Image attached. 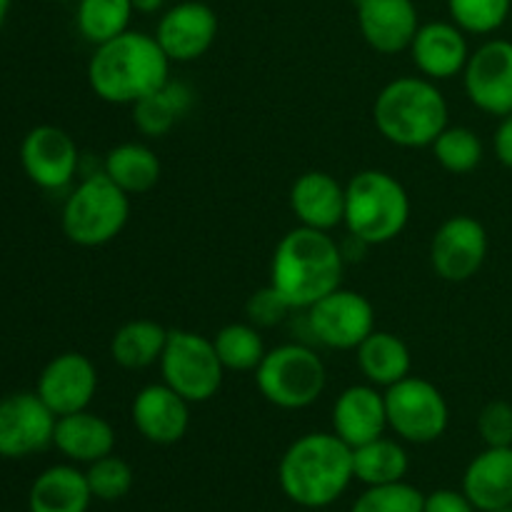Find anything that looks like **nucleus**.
Returning <instances> with one entry per match:
<instances>
[{
  "label": "nucleus",
  "mask_w": 512,
  "mask_h": 512,
  "mask_svg": "<svg viewBox=\"0 0 512 512\" xmlns=\"http://www.w3.org/2000/svg\"><path fill=\"white\" fill-rule=\"evenodd\" d=\"M170 80V58L155 35L125 30L95 45L88 60V85L103 103L135 105Z\"/></svg>",
  "instance_id": "nucleus-1"
},
{
  "label": "nucleus",
  "mask_w": 512,
  "mask_h": 512,
  "mask_svg": "<svg viewBox=\"0 0 512 512\" xmlns=\"http://www.w3.org/2000/svg\"><path fill=\"white\" fill-rule=\"evenodd\" d=\"M345 255L325 230L298 225L280 238L270 260V285L293 310H308L340 288Z\"/></svg>",
  "instance_id": "nucleus-2"
},
{
  "label": "nucleus",
  "mask_w": 512,
  "mask_h": 512,
  "mask_svg": "<svg viewBox=\"0 0 512 512\" xmlns=\"http://www.w3.org/2000/svg\"><path fill=\"white\" fill-rule=\"evenodd\" d=\"M353 480V448L335 433H308L293 440L278 465L283 495L308 510L333 505Z\"/></svg>",
  "instance_id": "nucleus-3"
},
{
  "label": "nucleus",
  "mask_w": 512,
  "mask_h": 512,
  "mask_svg": "<svg viewBox=\"0 0 512 512\" xmlns=\"http://www.w3.org/2000/svg\"><path fill=\"white\" fill-rule=\"evenodd\" d=\"M373 123L388 143L428 148L448 128V100L430 78H395L378 93Z\"/></svg>",
  "instance_id": "nucleus-4"
},
{
  "label": "nucleus",
  "mask_w": 512,
  "mask_h": 512,
  "mask_svg": "<svg viewBox=\"0 0 512 512\" xmlns=\"http://www.w3.org/2000/svg\"><path fill=\"white\" fill-rule=\"evenodd\" d=\"M410 220V195L385 170H360L345 185L343 225L358 243L385 245L398 238Z\"/></svg>",
  "instance_id": "nucleus-5"
},
{
  "label": "nucleus",
  "mask_w": 512,
  "mask_h": 512,
  "mask_svg": "<svg viewBox=\"0 0 512 512\" xmlns=\"http://www.w3.org/2000/svg\"><path fill=\"white\" fill-rule=\"evenodd\" d=\"M130 218V195L108 175L90 173L70 190L60 213V225L70 243L100 248L118 238Z\"/></svg>",
  "instance_id": "nucleus-6"
},
{
  "label": "nucleus",
  "mask_w": 512,
  "mask_h": 512,
  "mask_svg": "<svg viewBox=\"0 0 512 512\" xmlns=\"http://www.w3.org/2000/svg\"><path fill=\"white\" fill-rule=\"evenodd\" d=\"M255 385L275 408L303 410L323 395L328 373L323 358L313 348L285 343L265 353L255 368Z\"/></svg>",
  "instance_id": "nucleus-7"
},
{
  "label": "nucleus",
  "mask_w": 512,
  "mask_h": 512,
  "mask_svg": "<svg viewBox=\"0 0 512 512\" xmlns=\"http://www.w3.org/2000/svg\"><path fill=\"white\" fill-rule=\"evenodd\" d=\"M158 365L163 383L190 405L208 403L223 388L225 368L215 353L213 338L193 330H168V343Z\"/></svg>",
  "instance_id": "nucleus-8"
},
{
  "label": "nucleus",
  "mask_w": 512,
  "mask_h": 512,
  "mask_svg": "<svg viewBox=\"0 0 512 512\" xmlns=\"http://www.w3.org/2000/svg\"><path fill=\"white\" fill-rule=\"evenodd\" d=\"M385 410L388 428L413 445L435 443L443 438L450 423L448 400L438 385L415 375L385 388Z\"/></svg>",
  "instance_id": "nucleus-9"
},
{
  "label": "nucleus",
  "mask_w": 512,
  "mask_h": 512,
  "mask_svg": "<svg viewBox=\"0 0 512 512\" xmlns=\"http://www.w3.org/2000/svg\"><path fill=\"white\" fill-rule=\"evenodd\" d=\"M310 333L330 350H358L375 330V308L365 295L338 288L308 308Z\"/></svg>",
  "instance_id": "nucleus-10"
},
{
  "label": "nucleus",
  "mask_w": 512,
  "mask_h": 512,
  "mask_svg": "<svg viewBox=\"0 0 512 512\" xmlns=\"http://www.w3.org/2000/svg\"><path fill=\"white\" fill-rule=\"evenodd\" d=\"M488 230L473 215H453L430 240V265L448 283L475 278L488 260Z\"/></svg>",
  "instance_id": "nucleus-11"
},
{
  "label": "nucleus",
  "mask_w": 512,
  "mask_h": 512,
  "mask_svg": "<svg viewBox=\"0 0 512 512\" xmlns=\"http://www.w3.org/2000/svg\"><path fill=\"white\" fill-rule=\"evenodd\" d=\"M20 168L40 190H63L75 180L80 153L73 135L58 125H35L20 140Z\"/></svg>",
  "instance_id": "nucleus-12"
},
{
  "label": "nucleus",
  "mask_w": 512,
  "mask_h": 512,
  "mask_svg": "<svg viewBox=\"0 0 512 512\" xmlns=\"http://www.w3.org/2000/svg\"><path fill=\"white\" fill-rule=\"evenodd\" d=\"M465 95L483 113H512V40L493 38L473 50L463 70Z\"/></svg>",
  "instance_id": "nucleus-13"
},
{
  "label": "nucleus",
  "mask_w": 512,
  "mask_h": 512,
  "mask_svg": "<svg viewBox=\"0 0 512 512\" xmlns=\"http://www.w3.org/2000/svg\"><path fill=\"white\" fill-rule=\"evenodd\" d=\"M55 415L38 393H10L0 400V458L20 460L53 445Z\"/></svg>",
  "instance_id": "nucleus-14"
},
{
  "label": "nucleus",
  "mask_w": 512,
  "mask_h": 512,
  "mask_svg": "<svg viewBox=\"0 0 512 512\" xmlns=\"http://www.w3.org/2000/svg\"><path fill=\"white\" fill-rule=\"evenodd\" d=\"M35 393L53 410L55 418L80 413V410H88L98 393V370L88 355L68 350V353L55 355L40 370Z\"/></svg>",
  "instance_id": "nucleus-15"
},
{
  "label": "nucleus",
  "mask_w": 512,
  "mask_h": 512,
  "mask_svg": "<svg viewBox=\"0 0 512 512\" xmlns=\"http://www.w3.org/2000/svg\"><path fill=\"white\" fill-rule=\"evenodd\" d=\"M218 38V15L200 0H183L165 10L155 28V40L170 63H193L213 48Z\"/></svg>",
  "instance_id": "nucleus-16"
},
{
  "label": "nucleus",
  "mask_w": 512,
  "mask_h": 512,
  "mask_svg": "<svg viewBox=\"0 0 512 512\" xmlns=\"http://www.w3.org/2000/svg\"><path fill=\"white\" fill-rule=\"evenodd\" d=\"M135 430L153 445H175L190 428V403L165 383L145 385L130 405Z\"/></svg>",
  "instance_id": "nucleus-17"
},
{
  "label": "nucleus",
  "mask_w": 512,
  "mask_h": 512,
  "mask_svg": "<svg viewBox=\"0 0 512 512\" xmlns=\"http://www.w3.org/2000/svg\"><path fill=\"white\" fill-rule=\"evenodd\" d=\"M355 13L365 43L383 55L408 50L420 28L413 0H355Z\"/></svg>",
  "instance_id": "nucleus-18"
},
{
  "label": "nucleus",
  "mask_w": 512,
  "mask_h": 512,
  "mask_svg": "<svg viewBox=\"0 0 512 512\" xmlns=\"http://www.w3.org/2000/svg\"><path fill=\"white\" fill-rule=\"evenodd\" d=\"M408 50L423 78L435 80V83L463 75L470 58L468 38L453 20L450 23L433 20V23L420 25Z\"/></svg>",
  "instance_id": "nucleus-19"
},
{
  "label": "nucleus",
  "mask_w": 512,
  "mask_h": 512,
  "mask_svg": "<svg viewBox=\"0 0 512 512\" xmlns=\"http://www.w3.org/2000/svg\"><path fill=\"white\" fill-rule=\"evenodd\" d=\"M333 433L350 448L370 443L388 430L385 393L370 383L350 385L333 405Z\"/></svg>",
  "instance_id": "nucleus-20"
},
{
  "label": "nucleus",
  "mask_w": 512,
  "mask_h": 512,
  "mask_svg": "<svg viewBox=\"0 0 512 512\" xmlns=\"http://www.w3.org/2000/svg\"><path fill=\"white\" fill-rule=\"evenodd\" d=\"M290 210L305 228L330 233L343 225L345 185L325 170H308L290 188Z\"/></svg>",
  "instance_id": "nucleus-21"
},
{
  "label": "nucleus",
  "mask_w": 512,
  "mask_h": 512,
  "mask_svg": "<svg viewBox=\"0 0 512 512\" xmlns=\"http://www.w3.org/2000/svg\"><path fill=\"white\" fill-rule=\"evenodd\" d=\"M463 493L478 512L512 508V448H485L463 473Z\"/></svg>",
  "instance_id": "nucleus-22"
},
{
  "label": "nucleus",
  "mask_w": 512,
  "mask_h": 512,
  "mask_svg": "<svg viewBox=\"0 0 512 512\" xmlns=\"http://www.w3.org/2000/svg\"><path fill=\"white\" fill-rule=\"evenodd\" d=\"M53 448L78 465H90L115 450V430L100 415L80 410L55 420Z\"/></svg>",
  "instance_id": "nucleus-23"
},
{
  "label": "nucleus",
  "mask_w": 512,
  "mask_h": 512,
  "mask_svg": "<svg viewBox=\"0 0 512 512\" xmlns=\"http://www.w3.org/2000/svg\"><path fill=\"white\" fill-rule=\"evenodd\" d=\"M88 478L75 465H53L28 490L30 512H88L93 503Z\"/></svg>",
  "instance_id": "nucleus-24"
},
{
  "label": "nucleus",
  "mask_w": 512,
  "mask_h": 512,
  "mask_svg": "<svg viewBox=\"0 0 512 512\" xmlns=\"http://www.w3.org/2000/svg\"><path fill=\"white\" fill-rule=\"evenodd\" d=\"M358 368L370 385L375 388H390L400 383L413 370L410 348L388 330H373L363 343L358 345Z\"/></svg>",
  "instance_id": "nucleus-25"
},
{
  "label": "nucleus",
  "mask_w": 512,
  "mask_h": 512,
  "mask_svg": "<svg viewBox=\"0 0 512 512\" xmlns=\"http://www.w3.org/2000/svg\"><path fill=\"white\" fill-rule=\"evenodd\" d=\"M168 330L155 320H128L110 338V358L125 370H145L160 363Z\"/></svg>",
  "instance_id": "nucleus-26"
},
{
  "label": "nucleus",
  "mask_w": 512,
  "mask_h": 512,
  "mask_svg": "<svg viewBox=\"0 0 512 512\" xmlns=\"http://www.w3.org/2000/svg\"><path fill=\"white\" fill-rule=\"evenodd\" d=\"M190 105H193V90L185 83L168 80L163 88L153 90L130 108H133V123L140 133L148 138H163L178 125L183 115H188Z\"/></svg>",
  "instance_id": "nucleus-27"
},
{
  "label": "nucleus",
  "mask_w": 512,
  "mask_h": 512,
  "mask_svg": "<svg viewBox=\"0 0 512 512\" xmlns=\"http://www.w3.org/2000/svg\"><path fill=\"white\" fill-rule=\"evenodd\" d=\"M160 160L145 143H120L108 150L103 173L128 195H143L160 180Z\"/></svg>",
  "instance_id": "nucleus-28"
},
{
  "label": "nucleus",
  "mask_w": 512,
  "mask_h": 512,
  "mask_svg": "<svg viewBox=\"0 0 512 512\" xmlns=\"http://www.w3.org/2000/svg\"><path fill=\"white\" fill-rule=\"evenodd\" d=\"M408 468V450L398 440L385 435L353 448V475L365 488L400 483L408 475Z\"/></svg>",
  "instance_id": "nucleus-29"
},
{
  "label": "nucleus",
  "mask_w": 512,
  "mask_h": 512,
  "mask_svg": "<svg viewBox=\"0 0 512 512\" xmlns=\"http://www.w3.org/2000/svg\"><path fill=\"white\" fill-rule=\"evenodd\" d=\"M133 13L130 0H78L75 25L88 43L103 45L128 30Z\"/></svg>",
  "instance_id": "nucleus-30"
},
{
  "label": "nucleus",
  "mask_w": 512,
  "mask_h": 512,
  "mask_svg": "<svg viewBox=\"0 0 512 512\" xmlns=\"http://www.w3.org/2000/svg\"><path fill=\"white\" fill-rule=\"evenodd\" d=\"M215 353L225 370L233 373H255L260 360L265 358V343L253 323H230L215 333Z\"/></svg>",
  "instance_id": "nucleus-31"
},
{
  "label": "nucleus",
  "mask_w": 512,
  "mask_h": 512,
  "mask_svg": "<svg viewBox=\"0 0 512 512\" xmlns=\"http://www.w3.org/2000/svg\"><path fill=\"white\" fill-rule=\"evenodd\" d=\"M430 148L440 168L453 175H468L483 163V140L465 125H448Z\"/></svg>",
  "instance_id": "nucleus-32"
},
{
  "label": "nucleus",
  "mask_w": 512,
  "mask_h": 512,
  "mask_svg": "<svg viewBox=\"0 0 512 512\" xmlns=\"http://www.w3.org/2000/svg\"><path fill=\"white\" fill-rule=\"evenodd\" d=\"M512 0H448L450 20L463 33L490 35L508 20Z\"/></svg>",
  "instance_id": "nucleus-33"
},
{
  "label": "nucleus",
  "mask_w": 512,
  "mask_h": 512,
  "mask_svg": "<svg viewBox=\"0 0 512 512\" xmlns=\"http://www.w3.org/2000/svg\"><path fill=\"white\" fill-rule=\"evenodd\" d=\"M425 495L410 483L373 485L365 488L353 503L350 512H423Z\"/></svg>",
  "instance_id": "nucleus-34"
},
{
  "label": "nucleus",
  "mask_w": 512,
  "mask_h": 512,
  "mask_svg": "<svg viewBox=\"0 0 512 512\" xmlns=\"http://www.w3.org/2000/svg\"><path fill=\"white\" fill-rule=\"evenodd\" d=\"M85 478H88L90 493L95 500H105V503H113V500L125 498L133 488V468L125 463L118 455H105V458L95 460L85 470Z\"/></svg>",
  "instance_id": "nucleus-35"
},
{
  "label": "nucleus",
  "mask_w": 512,
  "mask_h": 512,
  "mask_svg": "<svg viewBox=\"0 0 512 512\" xmlns=\"http://www.w3.org/2000/svg\"><path fill=\"white\" fill-rule=\"evenodd\" d=\"M478 435L485 448H512V405L493 400L478 415Z\"/></svg>",
  "instance_id": "nucleus-36"
},
{
  "label": "nucleus",
  "mask_w": 512,
  "mask_h": 512,
  "mask_svg": "<svg viewBox=\"0 0 512 512\" xmlns=\"http://www.w3.org/2000/svg\"><path fill=\"white\" fill-rule=\"evenodd\" d=\"M288 310L293 308L285 303V298L273 288V285H268V288L250 295L248 305H245L248 320L255 325V328H273V325H278L280 320L285 318Z\"/></svg>",
  "instance_id": "nucleus-37"
},
{
  "label": "nucleus",
  "mask_w": 512,
  "mask_h": 512,
  "mask_svg": "<svg viewBox=\"0 0 512 512\" xmlns=\"http://www.w3.org/2000/svg\"><path fill=\"white\" fill-rule=\"evenodd\" d=\"M423 512H478L463 490L440 488L425 495Z\"/></svg>",
  "instance_id": "nucleus-38"
},
{
  "label": "nucleus",
  "mask_w": 512,
  "mask_h": 512,
  "mask_svg": "<svg viewBox=\"0 0 512 512\" xmlns=\"http://www.w3.org/2000/svg\"><path fill=\"white\" fill-rule=\"evenodd\" d=\"M493 150L495 158L500 160V165L512 170V113L500 118L498 128H495L493 135Z\"/></svg>",
  "instance_id": "nucleus-39"
},
{
  "label": "nucleus",
  "mask_w": 512,
  "mask_h": 512,
  "mask_svg": "<svg viewBox=\"0 0 512 512\" xmlns=\"http://www.w3.org/2000/svg\"><path fill=\"white\" fill-rule=\"evenodd\" d=\"M135 8V13H143V15H153L158 10H163L165 0H130Z\"/></svg>",
  "instance_id": "nucleus-40"
},
{
  "label": "nucleus",
  "mask_w": 512,
  "mask_h": 512,
  "mask_svg": "<svg viewBox=\"0 0 512 512\" xmlns=\"http://www.w3.org/2000/svg\"><path fill=\"white\" fill-rule=\"evenodd\" d=\"M8 13H10V0H0V28H3L5 20H8Z\"/></svg>",
  "instance_id": "nucleus-41"
},
{
  "label": "nucleus",
  "mask_w": 512,
  "mask_h": 512,
  "mask_svg": "<svg viewBox=\"0 0 512 512\" xmlns=\"http://www.w3.org/2000/svg\"><path fill=\"white\" fill-rule=\"evenodd\" d=\"M55 3H65V0H55Z\"/></svg>",
  "instance_id": "nucleus-42"
},
{
  "label": "nucleus",
  "mask_w": 512,
  "mask_h": 512,
  "mask_svg": "<svg viewBox=\"0 0 512 512\" xmlns=\"http://www.w3.org/2000/svg\"><path fill=\"white\" fill-rule=\"evenodd\" d=\"M498 512H510V508L508 510H498Z\"/></svg>",
  "instance_id": "nucleus-43"
},
{
  "label": "nucleus",
  "mask_w": 512,
  "mask_h": 512,
  "mask_svg": "<svg viewBox=\"0 0 512 512\" xmlns=\"http://www.w3.org/2000/svg\"><path fill=\"white\" fill-rule=\"evenodd\" d=\"M510 512H512V508H510Z\"/></svg>",
  "instance_id": "nucleus-44"
}]
</instances>
